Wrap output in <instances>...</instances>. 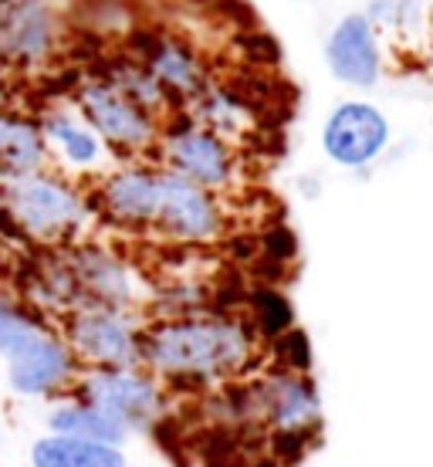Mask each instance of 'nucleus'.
<instances>
[{
    "label": "nucleus",
    "instance_id": "f8f14e48",
    "mask_svg": "<svg viewBox=\"0 0 433 467\" xmlns=\"http://www.w3.org/2000/svg\"><path fill=\"white\" fill-rule=\"evenodd\" d=\"M328 65L335 71L339 82L349 85H373L376 75H379V51H376L373 31H369V21L352 14L332 31V41H328Z\"/></svg>",
    "mask_w": 433,
    "mask_h": 467
},
{
    "label": "nucleus",
    "instance_id": "0eeeda50",
    "mask_svg": "<svg viewBox=\"0 0 433 467\" xmlns=\"http://www.w3.org/2000/svg\"><path fill=\"white\" fill-rule=\"evenodd\" d=\"M163 231L183 241H207L217 234L221 217L207 190L190 183L187 176L166 170L160 173V200H156V221Z\"/></svg>",
    "mask_w": 433,
    "mask_h": 467
},
{
    "label": "nucleus",
    "instance_id": "393cba45",
    "mask_svg": "<svg viewBox=\"0 0 433 467\" xmlns=\"http://www.w3.org/2000/svg\"><path fill=\"white\" fill-rule=\"evenodd\" d=\"M0 447H4V441H0Z\"/></svg>",
    "mask_w": 433,
    "mask_h": 467
},
{
    "label": "nucleus",
    "instance_id": "20e7f679",
    "mask_svg": "<svg viewBox=\"0 0 433 467\" xmlns=\"http://www.w3.org/2000/svg\"><path fill=\"white\" fill-rule=\"evenodd\" d=\"M71 393L122 427L126 433L149 431L163 413V389L139 366L129 369H82Z\"/></svg>",
    "mask_w": 433,
    "mask_h": 467
},
{
    "label": "nucleus",
    "instance_id": "f03ea898",
    "mask_svg": "<svg viewBox=\"0 0 433 467\" xmlns=\"http://www.w3.org/2000/svg\"><path fill=\"white\" fill-rule=\"evenodd\" d=\"M88 221V203L68 180L37 170L0 180V234L11 227L31 244H65Z\"/></svg>",
    "mask_w": 433,
    "mask_h": 467
},
{
    "label": "nucleus",
    "instance_id": "6e6552de",
    "mask_svg": "<svg viewBox=\"0 0 433 467\" xmlns=\"http://www.w3.org/2000/svg\"><path fill=\"white\" fill-rule=\"evenodd\" d=\"M325 152L342 166H366L389 140L387 119L366 102H345L325 122Z\"/></svg>",
    "mask_w": 433,
    "mask_h": 467
},
{
    "label": "nucleus",
    "instance_id": "4be33fe9",
    "mask_svg": "<svg viewBox=\"0 0 433 467\" xmlns=\"http://www.w3.org/2000/svg\"><path fill=\"white\" fill-rule=\"evenodd\" d=\"M278 356H282L292 369H308V366H312V346H308V336L298 332V328H288L284 336H278Z\"/></svg>",
    "mask_w": 433,
    "mask_h": 467
},
{
    "label": "nucleus",
    "instance_id": "b1692460",
    "mask_svg": "<svg viewBox=\"0 0 433 467\" xmlns=\"http://www.w3.org/2000/svg\"><path fill=\"white\" fill-rule=\"evenodd\" d=\"M7 109V88H4V82H0V112Z\"/></svg>",
    "mask_w": 433,
    "mask_h": 467
},
{
    "label": "nucleus",
    "instance_id": "a211bd4d",
    "mask_svg": "<svg viewBox=\"0 0 433 467\" xmlns=\"http://www.w3.org/2000/svg\"><path fill=\"white\" fill-rule=\"evenodd\" d=\"M264 410L282 431L302 433L308 423L318 420L315 389L298 376H278L264 383Z\"/></svg>",
    "mask_w": 433,
    "mask_h": 467
},
{
    "label": "nucleus",
    "instance_id": "2eb2a0df",
    "mask_svg": "<svg viewBox=\"0 0 433 467\" xmlns=\"http://www.w3.org/2000/svg\"><path fill=\"white\" fill-rule=\"evenodd\" d=\"M156 200H160V173L152 170H119L102 187V203L112 221L119 223H152L156 221Z\"/></svg>",
    "mask_w": 433,
    "mask_h": 467
},
{
    "label": "nucleus",
    "instance_id": "aec40b11",
    "mask_svg": "<svg viewBox=\"0 0 433 467\" xmlns=\"http://www.w3.org/2000/svg\"><path fill=\"white\" fill-rule=\"evenodd\" d=\"M149 75L160 82V88H176V92H190L197 88V68L183 47L160 45L149 58Z\"/></svg>",
    "mask_w": 433,
    "mask_h": 467
},
{
    "label": "nucleus",
    "instance_id": "412c9836",
    "mask_svg": "<svg viewBox=\"0 0 433 467\" xmlns=\"http://www.w3.org/2000/svg\"><path fill=\"white\" fill-rule=\"evenodd\" d=\"M251 312H254V322L264 336L271 339H278L284 336L288 328H292V305L284 295H278L274 288H258V292L251 295Z\"/></svg>",
    "mask_w": 433,
    "mask_h": 467
},
{
    "label": "nucleus",
    "instance_id": "9d476101",
    "mask_svg": "<svg viewBox=\"0 0 433 467\" xmlns=\"http://www.w3.org/2000/svg\"><path fill=\"white\" fill-rule=\"evenodd\" d=\"M71 275L78 281L85 305H102V308H119L126 312L132 305V278L129 271L119 265L116 257L95 244L71 247L65 251Z\"/></svg>",
    "mask_w": 433,
    "mask_h": 467
},
{
    "label": "nucleus",
    "instance_id": "ddd939ff",
    "mask_svg": "<svg viewBox=\"0 0 433 467\" xmlns=\"http://www.w3.org/2000/svg\"><path fill=\"white\" fill-rule=\"evenodd\" d=\"M45 431L55 433V437L92 441V444H108V447H122L129 441V433L122 431L112 417H106L102 410H95L92 403L78 400L75 393L51 400V407L45 413Z\"/></svg>",
    "mask_w": 433,
    "mask_h": 467
},
{
    "label": "nucleus",
    "instance_id": "39448f33",
    "mask_svg": "<svg viewBox=\"0 0 433 467\" xmlns=\"http://www.w3.org/2000/svg\"><path fill=\"white\" fill-rule=\"evenodd\" d=\"M4 383L17 400H55L71 393V386L82 373V362L75 359L68 342L61 339L58 328H47L24 352L4 362Z\"/></svg>",
    "mask_w": 433,
    "mask_h": 467
},
{
    "label": "nucleus",
    "instance_id": "f257e3e1",
    "mask_svg": "<svg viewBox=\"0 0 433 467\" xmlns=\"http://www.w3.org/2000/svg\"><path fill=\"white\" fill-rule=\"evenodd\" d=\"M251 342L244 328L221 318H173L142 332L139 366L170 379H211L237 369Z\"/></svg>",
    "mask_w": 433,
    "mask_h": 467
},
{
    "label": "nucleus",
    "instance_id": "5701e85b",
    "mask_svg": "<svg viewBox=\"0 0 433 467\" xmlns=\"http://www.w3.org/2000/svg\"><path fill=\"white\" fill-rule=\"evenodd\" d=\"M264 244H268V254L278 257V261H284V257H292L294 251H298V241H294L292 231H284V227L271 231L268 237H264Z\"/></svg>",
    "mask_w": 433,
    "mask_h": 467
},
{
    "label": "nucleus",
    "instance_id": "4468645a",
    "mask_svg": "<svg viewBox=\"0 0 433 467\" xmlns=\"http://www.w3.org/2000/svg\"><path fill=\"white\" fill-rule=\"evenodd\" d=\"M47 152H55L61 163L71 170H88L102 163V140L92 132V126L78 119L68 109H47L37 119Z\"/></svg>",
    "mask_w": 433,
    "mask_h": 467
},
{
    "label": "nucleus",
    "instance_id": "423d86ee",
    "mask_svg": "<svg viewBox=\"0 0 433 467\" xmlns=\"http://www.w3.org/2000/svg\"><path fill=\"white\" fill-rule=\"evenodd\" d=\"M78 109L98 140L119 150H139L152 140V119L112 82H85L78 88Z\"/></svg>",
    "mask_w": 433,
    "mask_h": 467
},
{
    "label": "nucleus",
    "instance_id": "7ed1b4c3",
    "mask_svg": "<svg viewBox=\"0 0 433 467\" xmlns=\"http://www.w3.org/2000/svg\"><path fill=\"white\" fill-rule=\"evenodd\" d=\"M61 339L68 342L82 369H129L139 366L142 328L129 312L102 308V305H78L61 318Z\"/></svg>",
    "mask_w": 433,
    "mask_h": 467
},
{
    "label": "nucleus",
    "instance_id": "1a4fd4ad",
    "mask_svg": "<svg viewBox=\"0 0 433 467\" xmlns=\"http://www.w3.org/2000/svg\"><path fill=\"white\" fill-rule=\"evenodd\" d=\"M55 17L45 0H7L0 7V55L14 65H37L51 55Z\"/></svg>",
    "mask_w": 433,
    "mask_h": 467
},
{
    "label": "nucleus",
    "instance_id": "f3484780",
    "mask_svg": "<svg viewBox=\"0 0 433 467\" xmlns=\"http://www.w3.org/2000/svg\"><path fill=\"white\" fill-rule=\"evenodd\" d=\"M31 467H126L122 447L92 444V441H71V437H35L27 447Z\"/></svg>",
    "mask_w": 433,
    "mask_h": 467
},
{
    "label": "nucleus",
    "instance_id": "9b49d317",
    "mask_svg": "<svg viewBox=\"0 0 433 467\" xmlns=\"http://www.w3.org/2000/svg\"><path fill=\"white\" fill-rule=\"evenodd\" d=\"M166 156L173 163V173L187 176L197 187H221L231 176V156L223 150V142L200 129L173 132L166 142Z\"/></svg>",
    "mask_w": 433,
    "mask_h": 467
},
{
    "label": "nucleus",
    "instance_id": "dca6fc26",
    "mask_svg": "<svg viewBox=\"0 0 433 467\" xmlns=\"http://www.w3.org/2000/svg\"><path fill=\"white\" fill-rule=\"evenodd\" d=\"M45 163L47 146L37 119L4 109L0 112V180L37 173L45 170Z\"/></svg>",
    "mask_w": 433,
    "mask_h": 467
},
{
    "label": "nucleus",
    "instance_id": "6ab92c4d",
    "mask_svg": "<svg viewBox=\"0 0 433 467\" xmlns=\"http://www.w3.org/2000/svg\"><path fill=\"white\" fill-rule=\"evenodd\" d=\"M47 328H51V322L24 298L0 295V359L4 362L24 352L35 339H41Z\"/></svg>",
    "mask_w": 433,
    "mask_h": 467
}]
</instances>
